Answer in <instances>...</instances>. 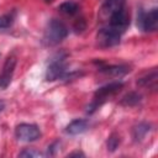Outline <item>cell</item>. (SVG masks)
I'll return each mask as SVG.
<instances>
[{
    "label": "cell",
    "instance_id": "cell-2",
    "mask_svg": "<svg viewBox=\"0 0 158 158\" xmlns=\"http://www.w3.org/2000/svg\"><path fill=\"white\" fill-rule=\"evenodd\" d=\"M122 86H123V84H122L121 81H114V83H110V84H106V85L99 88V89L95 91V94H94V100H93V102L88 106L86 112H88V114H93L100 105H102V104L106 101V99H107L109 96H112V95H115L116 93H118V91L122 89Z\"/></svg>",
    "mask_w": 158,
    "mask_h": 158
},
{
    "label": "cell",
    "instance_id": "cell-13",
    "mask_svg": "<svg viewBox=\"0 0 158 158\" xmlns=\"http://www.w3.org/2000/svg\"><path fill=\"white\" fill-rule=\"evenodd\" d=\"M149 131H151V125L147 122H141V123L136 125L132 128V137H133L135 142H141Z\"/></svg>",
    "mask_w": 158,
    "mask_h": 158
},
{
    "label": "cell",
    "instance_id": "cell-21",
    "mask_svg": "<svg viewBox=\"0 0 158 158\" xmlns=\"http://www.w3.org/2000/svg\"><path fill=\"white\" fill-rule=\"evenodd\" d=\"M74 156H77V157H84V154L81 152H73V153H69L68 154V157H74Z\"/></svg>",
    "mask_w": 158,
    "mask_h": 158
},
{
    "label": "cell",
    "instance_id": "cell-16",
    "mask_svg": "<svg viewBox=\"0 0 158 158\" xmlns=\"http://www.w3.org/2000/svg\"><path fill=\"white\" fill-rule=\"evenodd\" d=\"M120 136L117 133H111L110 137L107 138V142H106V147H107V151L109 152H115L116 148L118 147L120 144Z\"/></svg>",
    "mask_w": 158,
    "mask_h": 158
},
{
    "label": "cell",
    "instance_id": "cell-14",
    "mask_svg": "<svg viewBox=\"0 0 158 158\" xmlns=\"http://www.w3.org/2000/svg\"><path fill=\"white\" fill-rule=\"evenodd\" d=\"M58 10L62 12V14H65L68 16H72V15H75L79 10V6L77 2L74 1H65V2H62L59 6H58Z\"/></svg>",
    "mask_w": 158,
    "mask_h": 158
},
{
    "label": "cell",
    "instance_id": "cell-1",
    "mask_svg": "<svg viewBox=\"0 0 158 158\" xmlns=\"http://www.w3.org/2000/svg\"><path fill=\"white\" fill-rule=\"evenodd\" d=\"M67 36H68L67 26L60 20L52 19L47 23L42 41L46 46H56V44L60 43Z\"/></svg>",
    "mask_w": 158,
    "mask_h": 158
},
{
    "label": "cell",
    "instance_id": "cell-18",
    "mask_svg": "<svg viewBox=\"0 0 158 158\" xmlns=\"http://www.w3.org/2000/svg\"><path fill=\"white\" fill-rule=\"evenodd\" d=\"M43 154L40 151H36L33 148H26L19 153V157H27V158H36V157H42Z\"/></svg>",
    "mask_w": 158,
    "mask_h": 158
},
{
    "label": "cell",
    "instance_id": "cell-17",
    "mask_svg": "<svg viewBox=\"0 0 158 158\" xmlns=\"http://www.w3.org/2000/svg\"><path fill=\"white\" fill-rule=\"evenodd\" d=\"M14 23V14H6L0 16V28H7Z\"/></svg>",
    "mask_w": 158,
    "mask_h": 158
},
{
    "label": "cell",
    "instance_id": "cell-10",
    "mask_svg": "<svg viewBox=\"0 0 158 158\" xmlns=\"http://www.w3.org/2000/svg\"><path fill=\"white\" fill-rule=\"evenodd\" d=\"M88 130V122L85 120H81V118H77V120H73L67 127H65V132L68 135H80L83 132H85Z\"/></svg>",
    "mask_w": 158,
    "mask_h": 158
},
{
    "label": "cell",
    "instance_id": "cell-4",
    "mask_svg": "<svg viewBox=\"0 0 158 158\" xmlns=\"http://www.w3.org/2000/svg\"><path fill=\"white\" fill-rule=\"evenodd\" d=\"M15 135L20 141L33 142L41 137V131L36 125L32 123H20L15 128Z\"/></svg>",
    "mask_w": 158,
    "mask_h": 158
},
{
    "label": "cell",
    "instance_id": "cell-22",
    "mask_svg": "<svg viewBox=\"0 0 158 158\" xmlns=\"http://www.w3.org/2000/svg\"><path fill=\"white\" fill-rule=\"evenodd\" d=\"M4 106H5V105H4V102H2V101H0V112L2 111V109H4Z\"/></svg>",
    "mask_w": 158,
    "mask_h": 158
},
{
    "label": "cell",
    "instance_id": "cell-20",
    "mask_svg": "<svg viewBox=\"0 0 158 158\" xmlns=\"http://www.w3.org/2000/svg\"><path fill=\"white\" fill-rule=\"evenodd\" d=\"M57 148H59V142H54V143H52L49 147H48V156H53L54 154V152L57 151Z\"/></svg>",
    "mask_w": 158,
    "mask_h": 158
},
{
    "label": "cell",
    "instance_id": "cell-12",
    "mask_svg": "<svg viewBox=\"0 0 158 158\" xmlns=\"http://www.w3.org/2000/svg\"><path fill=\"white\" fill-rule=\"evenodd\" d=\"M99 70L101 73L111 75V77H121V75H125L126 73H128L130 68L127 65H107V67H101Z\"/></svg>",
    "mask_w": 158,
    "mask_h": 158
},
{
    "label": "cell",
    "instance_id": "cell-7",
    "mask_svg": "<svg viewBox=\"0 0 158 158\" xmlns=\"http://www.w3.org/2000/svg\"><path fill=\"white\" fill-rule=\"evenodd\" d=\"M128 25H130V16L125 9L116 11L115 14H112L109 17V27L112 28L114 31L118 32L120 35L122 32H125V30L128 27Z\"/></svg>",
    "mask_w": 158,
    "mask_h": 158
},
{
    "label": "cell",
    "instance_id": "cell-3",
    "mask_svg": "<svg viewBox=\"0 0 158 158\" xmlns=\"http://www.w3.org/2000/svg\"><path fill=\"white\" fill-rule=\"evenodd\" d=\"M137 26L146 32L156 31L158 27V10L156 7H153L148 12L141 10L137 16Z\"/></svg>",
    "mask_w": 158,
    "mask_h": 158
},
{
    "label": "cell",
    "instance_id": "cell-19",
    "mask_svg": "<svg viewBox=\"0 0 158 158\" xmlns=\"http://www.w3.org/2000/svg\"><path fill=\"white\" fill-rule=\"evenodd\" d=\"M74 28H75L77 32H81L83 30H85V21H84V19H79L74 23Z\"/></svg>",
    "mask_w": 158,
    "mask_h": 158
},
{
    "label": "cell",
    "instance_id": "cell-8",
    "mask_svg": "<svg viewBox=\"0 0 158 158\" xmlns=\"http://www.w3.org/2000/svg\"><path fill=\"white\" fill-rule=\"evenodd\" d=\"M15 67H16V57L11 54L5 59L2 70L0 73V90H4L10 85L14 77Z\"/></svg>",
    "mask_w": 158,
    "mask_h": 158
},
{
    "label": "cell",
    "instance_id": "cell-6",
    "mask_svg": "<svg viewBox=\"0 0 158 158\" xmlns=\"http://www.w3.org/2000/svg\"><path fill=\"white\" fill-rule=\"evenodd\" d=\"M65 64H64V56H59L57 58H53L51 63L47 67L46 70V80L53 81L57 79H60L65 75Z\"/></svg>",
    "mask_w": 158,
    "mask_h": 158
},
{
    "label": "cell",
    "instance_id": "cell-15",
    "mask_svg": "<svg viewBox=\"0 0 158 158\" xmlns=\"http://www.w3.org/2000/svg\"><path fill=\"white\" fill-rule=\"evenodd\" d=\"M141 99H142V96H141L139 94L132 91V93L126 94V95L121 99L120 104H121L122 106H135V105H137V104L141 101Z\"/></svg>",
    "mask_w": 158,
    "mask_h": 158
},
{
    "label": "cell",
    "instance_id": "cell-11",
    "mask_svg": "<svg viewBox=\"0 0 158 158\" xmlns=\"http://www.w3.org/2000/svg\"><path fill=\"white\" fill-rule=\"evenodd\" d=\"M157 80H158V73L156 69H153L151 73L146 74L144 77L139 78L137 80V85L142 86V88H152L156 89L157 88Z\"/></svg>",
    "mask_w": 158,
    "mask_h": 158
},
{
    "label": "cell",
    "instance_id": "cell-9",
    "mask_svg": "<svg viewBox=\"0 0 158 158\" xmlns=\"http://www.w3.org/2000/svg\"><path fill=\"white\" fill-rule=\"evenodd\" d=\"M123 6H125V0H106L100 9V16L107 19L116 11L123 9Z\"/></svg>",
    "mask_w": 158,
    "mask_h": 158
},
{
    "label": "cell",
    "instance_id": "cell-5",
    "mask_svg": "<svg viewBox=\"0 0 158 158\" xmlns=\"http://www.w3.org/2000/svg\"><path fill=\"white\" fill-rule=\"evenodd\" d=\"M120 37H121V35L110 27L101 28L98 32L96 42H98V46L101 48H110V47H114L120 43Z\"/></svg>",
    "mask_w": 158,
    "mask_h": 158
}]
</instances>
